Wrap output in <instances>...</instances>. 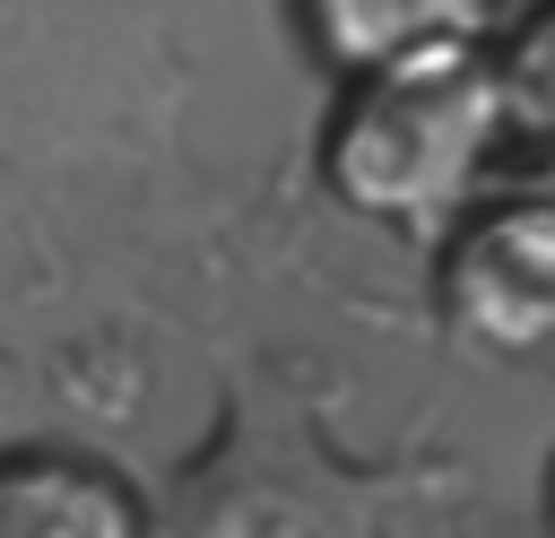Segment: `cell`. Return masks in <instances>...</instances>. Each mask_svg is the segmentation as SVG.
<instances>
[{"label": "cell", "instance_id": "5", "mask_svg": "<svg viewBox=\"0 0 555 538\" xmlns=\"http://www.w3.org/2000/svg\"><path fill=\"white\" fill-rule=\"evenodd\" d=\"M0 538H147L139 495L87 451H0Z\"/></svg>", "mask_w": 555, "mask_h": 538}, {"label": "cell", "instance_id": "3", "mask_svg": "<svg viewBox=\"0 0 555 538\" xmlns=\"http://www.w3.org/2000/svg\"><path fill=\"white\" fill-rule=\"evenodd\" d=\"M434 312L494 364H529L555 338V200L538 182L486 191L434 234Z\"/></svg>", "mask_w": 555, "mask_h": 538}, {"label": "cell", "instance_id": "4", "mask_svg": "<svg viewBox=\"0 0 555 538\" xmlns=\"http://www.w3.org/2000/svg\"><path fill=\"white\" fill-rule=\"evenodd\" d=\"M286 9H295L304 52L330 78H364L442 43H486L503 17V0H286Z\"/></svg>", "mask_w": 555, "mask_h": 538}, {"label": "cell", "instance_id": "1", "mask_svg": "<svg viewBox=\"0 0 555 538\" xmlns=\"http://www.w3.org/2000/svg\"><path fill=\"white\" fill-rule=\"evenodd\" d=\"M512 130L520 121L494 69V35L442 43V52L338 78V104L321 121V182L347 217L434 243L468 200H486V174Z\"/></svg>", "mask_w": 555, "mask_h": 538}, {"label": "cell", "instance_id": "2", "mask_svg": "<svg viewBox=\"0 0 555 538\" xmlns=\"http://www.w3.org/2000/svg\"><path fill=\"white\" fill-rule=\"evenodd\" d=\"M451 469H347L286 390H234L225 434L182 460L147 538H390V512Z\"/></svg>", "mask_w": 555, "mask_h": 538}]
</instances>
